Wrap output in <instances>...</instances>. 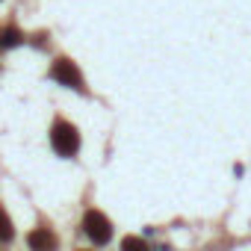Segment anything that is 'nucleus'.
<instances>
[{
  "instance_id": "nucleus-1",
  "label": "nucleus",
  "mask_w": 251,
  "mask_h": 251,
  "mask_svg": "<svg viewBox=\"0 0 251 251\" xmlns=\"http://www.w3.org/2000/svg\"><path fill=\"white\" fill-rule=\"evenodd\" d=\"M50 145L59 157H74L80 151V133L71 121H53V127H50Z\"/></svg>"
},
{
  "instance_id": "nucleus-2",
  "label": "nucleus",
  "mask_w": 251,
  "mask_h": 251,
  "mask_svg": "<svg viewBox=\"0 0 251 251\" xmlns=\"http://www.w3.org/2000/svg\"><path fill=\"white\" fill-rule=\"evenodd\" d=\"M83 230H86V236H89L92 242L103 245V242H109V236H112V222H109L100 210H89L86 219H83Z\"/></svg>"
},
{
  "instance_id": "nucleus-3",
  "label": "nucleus",
  "mask_w": 251,
  "mask_h": 251,
  "mask_svg": "<svg viewBox=\"0 0 251 251\" xmlns=\"http://www.w3.org/2000/svg\"><path fill=\"white\" fill-rule=\"evenodd\" d=\"M50 77H53L59 86H68V89H83V74H80V68H77L71 59H65V56L53 59V65H50Z\"/></svg>"
},
{
  "instance_id": "nucleus-4",
  "label": "nucleus",
  "mask_w": 251,
  "mask_h": 251,
  "mask_svg": "<svg viewBox=\"0 0 251 251\" xmlns=\"http://www.w3.org/2000/svg\"><path fill=\"white\" fill-rule=\"evenodd\" d=\"M27 245H30V251H56V236L48 227H36L27 236Z\"/></svg>"
},
{
  "instance_id": "nucleus-5",
  "label": "nucleus",
  "mask_w": 251,
  "mask_h": 251,
  "mask_svg": "<svg viewBox=\"0 0 251 251\" xmlns=\"http://www.w3.org/2000/svg\"><path fill=\"white\" fill-rule=\"evenodd\" d=\"M24 42L21 30L18 27H6V30H0V50H6V48H18Z\"/></svg>"
},
{
  "instance_id": "nucleus-6",
  "label": "nucleus",
  "mask_w": 251,
  "mask_h": 251,
  "mask_svg": "<svg viewBox=\"0 0 251 251\" xmlns=\"http://www.w3.org/2000/svg\"><path fill=\"white\" fill-rule=\"evenodd\" d=\"M12 233H15V227H12L9 216L0 210V242H9V239H12Z\"/></svg>"
},
{
  "instance_id": "nucleus-7",
  "label": "nucleus",
  "mask_w": 251,
  "mask_h": 251,
  "mask_svg": "<svg viewBox=\"0 0 251 251\" xmlns=\"http://www.w3.org/2000/svg\"><path fill=\"white\" fill-rule=\"evenodd\" d=\"M121 251H148V245H145V239H139V236H127L121 242Z\"/></svg>"
}]
</instances>
